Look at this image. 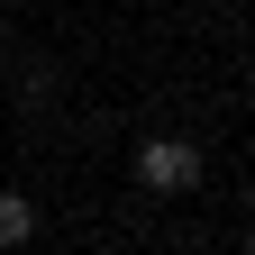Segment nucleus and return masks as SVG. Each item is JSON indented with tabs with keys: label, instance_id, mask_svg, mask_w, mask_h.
<instances>
[{
	"label": "nucleus",
	"instance_id": "7ed1b4c3",
	"mask_svg": "<svg viewBox=\"0 0 255 255\" xmlns=\"http://www.w3.org/2000/svg\"><path fill=\"white\" fill-rule=\"evenodd\" d=\"M0 46H9V18H0Z\"/></svg>",
	"mask_w": 255,
	"mask_h": 255
},
{
	"label": "nucleus",
	"instance_id": "f03ea898",
	"mask_svg": "<svg viewBox=\"0 0 255 255\" xmlns=\"http://www.w3.org/2000/svg\"><path fill=\"white\" fill-rule=\"evenodd\" d=\"M27 237H37V201L27 191H0V255H18Z\"/></svg>",
	"mask_w": 255,
	"mask_h": 255
},
{
	"label": "nucleus",
	"instance_id": "f257e3e1",
	"mask_svg": "<svg viewBox=\"0 0 255 255\" xmlns=\"http://www.w3.org/2000/svg\"><path fill=\"white\" fill-rule=\"evenodd\" d=\"M137 191H155V201L201 191V146L191 137H137Z\"/></svg>",
	"mask_w": 255,
	"mask_h": 255
}]
</instances>
